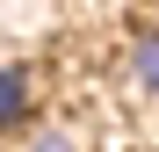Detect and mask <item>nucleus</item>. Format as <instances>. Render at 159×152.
Wrapping results in <instances>:
<instances>
[{"label": "nucleus", "mask_w": 159, "mask_h": 152, "mask_svg": "<svg viewBox=\"0 0 159 152\" xmlns=\"http://www.w3.org/2000/svg\"><path fill=\"white\" fill-rule=\"evenodd\" d=\"M36 109V72L29 65H0V131H22Z\"/></svg>", "instance_id": "nucleus-1"}, {"label": "nucleus", "mask_w": 159, "mask_h": 152, "mask_svg": "<svg viewBox=\"0 0 159 152\" xmlns=\"http://www.w3.org/2000/svg\"><path fill=\"white\" fill-rule=\"evenodd\" d=\"M130 80L145 94H159V29H138V44H130Z\"/></svg>", "instance_id": "nucleus-2"}]
</instances>
